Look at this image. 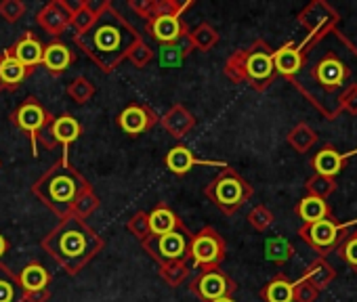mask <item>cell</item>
I'll return each instance as SVG.
<instances>
[{"instance_id": "6da1fadb", "label": "cell", "mask_w": 357, "mask_h": 302, "mask_svg": "<svg viewBox=\"0 0 357 302\" xmlns=\"http://www.w3.org/2000/svg\"><path fill=\"white\" fill-rule=\"evenodd\" d=\"M301 70L288 80L326 120L342 113L344 99L357 88V47L336 28L301 42Z\"/></svg>"}, {"instance_id": "7a4b0ae2", "label": "cell", "mask_w": 357, "mask_h": 302, "mask_svg": "<svg viewBox=\"0 0 357 302\" xmlns=\"http://www.w3.org/2000/svg\"><path fill=\"white\" fill-rule=\"evenodd\" d=\"M141 34L122 17L120 11L109 3L101 0V9L93 26L74 36V42L84 55L103 72L112 74L128 57V53L141 42Z\"/></svg>"}, {"instance_id": "3957f363", "label": "cell", "mask_w": 357, "mask_h": 302, "mask_svg": "<svg viewBox=\"0 0 357 302\" xmlns=\"http://www.w3.org/2000/svg\"><path fill=\"white\" fill-rule=\"evenodd\" d=\"M40 246L70 277H76L105 248V241L86 221L68 216L43 237Z\"/></svg>"}, {"instance_id": "277c9868", "label": "cell", "mask_w": 357, "mask_h": 302, "mask_svg": "<svg viewBox=\"0 0 357 302\" xmlns=\"http://www.w3.org/2000/svg\"><path fill=\"white\" fill-rule=\"evenodd\" d=\"M91 189L93 185L72 166L70 151H61L59 162H55L32 185V193L36 196V200L61 221L74 214L76 204Z\"/></svg>"}, {"instance_id": "5b68a950", "label": "cell", "mask_w": 357, "mask_h": 302, "mask_svg": "<svg viewBox=\"0 0 357 302\" xmlns=\"http://www.w3.org/2000/svg\"><path fill=\"white\" fill-rule=\"evenodd\" d=\"M225 76L234 84H248L252 90H267L278 78L273 67V49L265 40H255L248 49H238L225 59Z\"/></svg>"}, {"instance_id": "8992f818", "label": "cell", "mask_w": 357, "mask_h": 302, "mask_svg": "<svg viewBox=\"0 0 357 302\" xmlns=\"http://www.w3.org/2000/svg\"><path fill=\"white\" fill-rule=\"evenodd\" d=\"M252 193H255L252 185L231 166L223 168L204 187V196L208 198V202H213V206L227 216L236 214L252 198Z\"/></svg>"}, {"instance_id": "52a82bcc", "label": "cell", "mask_w": 357, "mask_h": 302, "mask_svg": "<svg viewBox=\"0 0 357 302\" xmlns=\"http://www.w3.org/2000/svg\"><path fill=\"white\" fill-rule=\"evenodd\" d=\"M192 231L188 227H181L170 233L162 235H149L141 246L158 262V267L176 262V260H190V241H192Z\"/></svg>"}, {"instance_id": "ba28073f", "label": "cell", "mask_w": 357, "mask_h": 302, "mask_svg": "<svg viewBox=\"0 0 357 302\" xmlns=\"http://www.w3.org/2000/svg\"><path fill=\"white\" fill-rule=\"evenodd\" d=\"M357 227V218L347 223V225H340L332 218V214L328 218H321L317 223H309V225H303L298 229V237L313 250L319 254V258H326L332 250L338 248V244L347 237L349 233V227Z\"/></svg>"}, {"instance_id": "9c48e42d", "label": "cell", "mask_w": 357, "mask_h": 302, "mask_svg": "<svg viewBox=\"0 0 357 302\" xmlns=\"http://www.w3.org/2000/svg\"><path fill=\"white\" fill-rule=\"evenodd\" d=\"M225 258H227V241L215 227L206 225L198 233L192 235L190 260L196 269L202 271V269L221 267Z\"/></svg>"}, {"instance_id": "30bf717a", "label": "cell", "mask_w": 357, "mask_h": 302, "mask_svg": "<svg viewBox=\"0 0 357 302\" xmlns=\"http://www.w3.org/2000/svg\"><path fill=\"white\" fill-rule=\"evenodd\" d=\"M51 120H53V113H49L47 107L36 97H26L11 113L13 126L30 136L34 158L38 156V136L51 124Z\"/></svg>"}, {"instance_id": "8fae6325", "label": "cell", "mask_w": 357, "mask_h": 302, "mask_svg": "<svg viewBox=\"0 0 357 302\" xmlns=\"http://www.w3.org/2000/svg\"><path fill=\"white\" fill-rule=\"evenodd\" d=\"M238 289L236 281L221 269H202L192 281H190V292L202 300V302H213L225 296H234V292Z\"/></svg>"}, {"instance_id": "7c38bea8", "label": "cell", "mask_w": 357, "mask_h": 302, "mask_svg": "<svg viewBox=\"0 0 357 302\" xmlns=\"http://www.w3.org/2000/svg\"><path fill=\"white\" fill-rule=\"evenodd\" d=\"M296 19L305 28L307 38H317L330 30H336L340 15L330 3H326V0H311V3L298 13Z\"/></svg>"}, {"instance_id": "4fadbf2b", "label": "cell", "mask_w": 357, "mask_h": 302, "mask_svg": "<svg viewBox=\"0 0 357 302\" xmlns=\"http://www.w3.org/2000/svg\"><path fill=\"white\" fill-rule=\"evenodd\" d=\"M80 134H82V124L78 122V118H74L72 113H61V116H53L51 124L40 132L38 143H43L47 149L61 147V151H70V145L76 143Z\"/></svg>"}, {"instance_id": "5bb4252c", "label": "cell", "mask_w": 357, "mask_h": 302, "mask_svg": "<svg viewBox=\"0 0 357 302\" xmlns=\"http://www.w3.org/2000/svg\"><path fill=\"white\" fill-rule=\"evenodd\" d=\"M160 122V116L149 107L147 103H128L118 116H116V126L130 138L141 136L143 132H149L155 124Z\"/></svg>"}, {"instance_id": "9a60e30c", "label": "cell", "mask_w": 357, "mask_h": 302, "mask_svg": "<svg viewBox=\"0 0 357 302\" xmlns=\"http://www.w3.org/2000/svg\"><path fill=\"white\" fill-rule=\"evenodd\" d=\"M36 24L53 38H59L72 26V3L68 0H49L36 13Z\"/></svg>"}, {"instance_id": "2e32d148", "label": "cell", "mask_w": 357, "mask_h": 302, "mask_svg": "<svg viewBox=\"0 0 357 302\" xmlns=\"http://www.w3.org/2000/svg\"><path fill=\"white\" fill-rule=\"evenodd\" d=\"M164 164H166V168H168L172 175H176V177L188 175L194 166L227 168V164L221 162V160H200V158H196V156H194V151H192L188 145H174V147L168 151V154H166Z\"/></svg>"}, {"instance_id": "e0dca14e", "label": "cell", "mask_w": 357, "mask_h": 302, "mask_svg": "<svg viewBox=\"0 0 357 302\" xmlns=\"http://www.w3.org/2000/svg\"><path fill=\"white\" fill-rule=\"evenodd\" d=\"M145 32L160 47H164V45H172L176 40H181L183 36H188L190 28H188V24L181 17L162 15V17H153V19L145 22Z\"/></svg>"}, {"instance_id": "ac0fdd59", "label": "cell", "mask_w": 357, "mask_h": 302, "mask_svg": "<svg viewBox=\"0 0 357 302\" xmlns=\"http://www.w3.org/2000/svg\"><path fill=\"white\" fill-rule=\"evenodd\" d=\"M160 124L164 126V130L172 136V138H183L188 136L194 126H196V116L181 103L172 105L162 118H160Z\"/></svg>"}, {"instance_id": "d6986e66", "label": "cell", "mask_w": 357, "mask_h": 302, "mask_svg": "<svg viewBox=\"0 0 357 302\" xmlns=\"http://www.w3.org/2000/svg\"><path fill=\"white\" fill-rule=\"evenodd\" d=\"M9 53H11L20 63H24L26 67L36 70L38 65H43L45 47H43V42L36 38L34 32H26V34L9 49Z\"/></svg>"}, {"instance_id": "ffe728a7", "label": "cell", "mask_w": 357, "mask_h": 302, "mask_svg": "<svg viewBox=\"0 0 357 302\" xmlns=\"http://www.w3.org/2000/svg\"><path fill=\"white\" fill-rule=\"evenodd\" d=\"M76 63V53L70 51V47H66L61 40H53L49 47H45L43 53V65L47 67V72L51 76H61L63 72L70 70V65Z\"/></svg>"}, {"instance_id": "44dd1931", "label": "cell", "mask_w": 357, "mask_h": 302, "mask_svg": "<svg viewBox=\"0 0 357 302\" xmlns=\"http://www.w3.org/2000/svg\"><path fill=\"white\" fill-rule=\"evenodd\" d=\"M301 61H303V51L301 45L296 42H286L282 45L278 51H273V67L278 76H284L286 80H292L296 76V72L301 70Z\"/></svg>"}, {"instance_id": "7402d4cb", "label": "cell", "mask_w": 357, "mask_h": 302, "mask_svg": "<svg viewBox=\"0 0 357 302\" xmlns=\"http://www.w3.org/2000/svg\"><path fill=\"white\" fill-rule=\"evenodd\" d=\"M32 72L34 70H30L24 63H20L9 53V49L0 53V80H3V84H5L7 90H17L32 76Z\"/></svg>"}, {"instance_id": "603a6c76", "label": "cell", "mask_w": 357, "mask_h": 302, "mask_svg": "<svg viewBox=\"0 0 357 302\" xmlns=\"http://www.w3.org/2000/svg\"><path fill=\"white\" fill-rule=\"evenodd\" d=\"M353 154H357V149L351 151V154H338V151H336L334 147H324V149H319L317 154L313 156L311 166H313L315 175H324V177L334 179V177L342 170V164H344Z\"/></svg>"}, {"instance_id": "cb8c5ba5", "label": "cell", "mask_w": 357, "mask_h": 302, "mask_svg": "<svg viewBox=\"0 0 357 302\" xmlns=\"http://www.w3.org/2000/svg\"><path fill=\"white\" fill-rule=\"evenodd\" d=\"M149 233L151 235H162V233H170V231H176L185 227V223L178 218V214L168 206V204H158L149 214Z\"/></svg>"}, {"instance_id": "d4e9b609", "label": "cell", "mask_w": 357, "mask_h": 302, "mask_svg": "<svg viewBox=\"0 0 357 302\" xmlns=\"http://www.w3.org/2000/svg\"><path fill=\"white\" fill-rule=\"evenodd\" d=\"M20 285L26 292H38V289H47L51 283V273L47 267H43L40 262H28L20 273H17Z\"/></svg>"}, {"instance_id": "484cf974", "label": "cell", "mask_w": 357, "mask_h": 302, "mask_svg": "<svg viewBox=\"0 0 357 302\" xmlns=\"http://www.w3.org/2000/svg\"><path fill=\"white\" fill-rule=\"evenodd\" d=\"M259 294L265 302H294V281H290L284 273H278L261 287Z\"/></svg>"}, {"instance_id": "4316f807", "label": "cell", "mask_w": 357, "mask_h": 302, "mask_svg": "<svg viewBox=\"0 0 357 302\" xmlns=\"http://www.w3.org/2000/svg\"><path fill=\"white\" fill-rule=\"evenodd\" d=\"M194 45L190 40V34L183 36L181 40H176L172 45H164L160 47V63L162 67H176V65H181V61L185 57H190L194 53Z\"/></svg>"}, {"instance_id": "83f0119b", "label": "cell", "mask_w": 357, "mask_h": 302, "mask_svg": "<svg viewBox=\"0 0 357 302\" xmlns=\"http://www.w3.org/2000/svg\"><path fill=\"white\" fill-rule=\"evenodd\" d=\"M303 279L309 281L317 292H321V289H326V287L336 279V269H334L326 258H315V260L307 267Z\"/></svg>"}, {"instance_id": "f1b7e54d", "label": "cell", "mask_w": 357, "mask_h": 302, "mask_svg": "<svg viewBox=\"0 0 357 302\" xmlns=\"http://www.w3.org/2000/svg\"><path fill=\"white\" fill-rule=\"evenodd\" d=\"M294 212L303 221V225H309V223H317L321 218H328L330 216V206L326 204V200H319V198H313V196H305L296 204Z\"/></svg>"}, {"instance_id": "f546056e", "label": "cell", "mask_w": 357, "mask_h": 302, "mask_svg": "<svg viewBox=\"0 0 357 302\" xmlns=\"http://www.w3.org/2000/svg\"><path fill=\"white\" fill-rule=\"evenodd\" d=\"M101 9V3H91V0H80V3H72V28L76 30L74 36L86 32L93 22L97 19V13Z\"/></svg>"}, {"instance_id": "4dcf8cb0", "label": "cell", "mask_w": 357, "mask_h": 302, "mask_svg": "<svg viewBox=\"0 0 357 302\" xmlns=\"http://www.w3.org/2000/svg\"><path fill=\"white\" fill-rule=\"evenodd\" d=\"M0 302H24V289L17 273H13L5 262H0Z\"/></svg>"}, {"instance_id": "1f68e13d", "label": "cell", "mask_w": 357, "mask_h": 302, "mask_svg": "<svg viewBox=\"0 0 357 302\" xmlns=\"http://www.w3.org/2000/svg\"><path fill=\"white\" fill-rule=\"evenodd\" d=\"M286 141H288V145L296 151V154H307V151L317 143V132H315L309 124L301 122V124H296V126L288 132Z\"/></svg>"}, {"instance_id": "d6a6232c", "label": "cell", "mask_w": 357, "mask_h": 302, "mask_svg": "<svg viewBox=\"0 0 357 302\" xmlns=\"http://www.w3.org/2000/svg\"><path fill=\"white\" fill-rule=\"evenodd\" d=\"M190 40H192V45H194L196 51L208 53V51H213V49L217 47V42H219V32H217L208 22H202V24H198L194 30H190Z\"/></svg>"}, {"instance_id": "836d02e7", "label": "cell", "mask_w": 357, "mask_h": 302, "mask_svg": "<svg viewBox=\"0 0 357 302\" xmlns=\"http://www.w3.org/2000/svg\"><path fill=\"white\" fill-rule=\"evenodd\" d=\"M292 256H294V246L290 244V239L278 235V237H269L265 241V258L269 262L286 264Z\"/></svg>"}, {"instance_id": "e575fe53", "label": "cell", "mask_w": 357, "mask_h": 302, "mask_svg": "<svg viewBox=\"0 0 357 302\" xmlns=\"http://www.w3.org/2000/svg\"><path fill=\"white\" fill-rule=\"evenodd\" d=\"M160 277L166 285L170 287H178L188 281V275H190V260H176V262H168V264H162L160 269Z\"/></svg>"}, {"instance_id": "d590c367", "label": "cell", "mask_w": 357, "mask_h": 302, "mask_svg": "<svg viewBox=\"0 0 357 302\" xmlns=\"http://www.w3.org/2000/svg\"><path fill=\"white\" fill-rule=\"evenodd\" d=\"M66 93H68V97H70L72 103H76V105H86L89 101H93L97 88H95V84H93L89 78L76 76V78L68 84Z\"/></svg>"}, {"instance_id": "8d00e7d4", "label": "cell", "mask_w": 357, "mask_h": 302, "mask_svg": "<svg viewBox=\"0 0 357 302\" xmlns=\"http://www.w3.org/2000/svg\"><path fill=\"white\" fill-rule=\"evenodd\" d=\"M305 189H307V196L326 200L336 191V179H330V177H324V175H313L311 179H307Z\"/></svg>"}, {"instance_id": "74e56055", "label": "cell", "mask_w": 357, "mask_h": 302, "mask_svg": "<svg viewBox=\"0 0 357 302\" xmlns=\"http://www.w3.org/2000/svg\"><path fill=\"white\" fill-rule=\"evenodd\" d=\"M336 254L344 264H349L357 273V229L347 233V237L338 244Z\"/></svg>"}, {"instance_id": "f35d334b", "label": "cell", "mask_w": 357, "mask_h": 302, "mask_svg": "<svg viewBox=\"0 0 357 302\" xmlns=\"http://www.w3.org/2000/svg\"><path fill=\"white\" fill-rule=\"evenodd\" d=\"M275 223V216H273V212L267 208V206H263V204H259V206H255L250 212H248V225L255 229V231H267L271 225Z\"/></svg>"}, {"instance_id": "ab89813d", "label": "cell", "mask_w": 357, "mask_h": 302, "mask_svg": "<svg viewBox=\"0 0 357 302\" xmlns=\"http://www.w3.org/2000/svg\"><path fill=\"white\" fill-rule=\"evenodd\" d=\"M126 229H128V233L135 237V239H139L141 244L151 235L149 233V218H147V212H135L128 221H126Z\"/></svg>"}, {"instance_id": "60d3db41", "label": "cell", "mask_w": 357, "mask_h": 302, "mask_svg": "<svg viewBox=\"0 0 357 302\" xmlns=\"http://www.w3.org/2000/svg\"><path fill=\"white\" fill-rule=\"evenodd\" d=\"M26 11L28 7L22 0H3V3H0V17L7 24H17L26 15Z\"/></svg>"}, {"instance_id": "b9f144b4", "label": "cell", "mask_w": 357, "mask_h": 302, "mask_svg": "<svg viewBox=\"0 0 357 302\" xmlns=\"http://www.w3.org/2000/svg\"><path fill=\"white\" fill-rule=\"evenodd\" d=\"M153 57H155V53H153V49L147 45V42H139L130 53H128V61L137 67V70H145L151 61H153Z\"/></svg>"}, {"instance_id": "7bdbcfd3", "label": "cell", "mask_w": 357, "mask_h": 302, "mask_svg": "<svg viewBox=\"0 0 357 302\" xmlns=\"http://www.w3.org/2000/svg\"><path fill=\"white\" fill-rule=\"evenodd\" d=\"M97 208H99V198H97L95 189H91L89 193H84V196L80 198V202L76 204V208H74V214H72V216H78V218L86 221V218H89Z\"/></svg>"}, {"instance_id": "ee69618b", "label": "cell", "mask_w": 357, "mask_h": 302, "mask_svg": "<svg viewBox=\"0 0 357 302\" xmlns=\"http://www.w3.org/2000/svg\"><path fill=\"white\" fill-rule=\"evenodd\" d=\"M319 292L303 277L294 283V302H315Z\"/></svg>"}, {"instance_id": "f6af8a7d", "label": "cell", "mask_w": 357, "mask_h": 302, "mask_svg": "<svg viewBox=\"0 0 357 302\" xmlns=\"http://www.w3.org/2000/svg\"><path fill=\"white\" fill-rule=\"evenodd\" d=\"M128 7L132 13H137L141 19L149 22L153 17V7H155V0H128Z\"/></svg>"}, {"instance_id": "bcb514c9", "label": "cell", "mask_w": 357, "mask_h": 302, "mask_svg": "<svg viewBox=\"0 0 357 302\" xmlns=\"http://www.w3.org/2000/svg\"><path fill=\"white\" fill-rule=\"evenodd\" d=\"M51 300V289H38V292H26L24 302H49Z\"/></svg>"}, {"instance_id": "7dc6e473", "label": "cell", "mask_w": 357, "mask_h": 302, "mask_svg": "<svg viewBox=\"0 0 357 302\" xmlns=\"http://www.w3.org/2000/svg\"><path fill=\"white\" fill-rule=\"evenodd\" d=\"M342 111H347V113H351V116H357V88H355L353 93H349V97L344 99Z\"/></svg>"}, {"instance_id": "c3c4849f", "label": "cell", "mask_w": 357, "mask_h": 302, "mask_svg": "<svg viewBox=\"0 0 357 302\" xmlns=\"http://www.w3.org/2000/svg\"><path fill=\"white\" fill-rule=\"evenodd\" d=\"M9 252V241H7V237L0 233V260H3V256Z\"/></svg>"}, {"instance_id": "681fc988", "label": "cell", "mask_w": 357, "mask_h": 302, "mask_svg": "<svg viewBox=\"0 0 357 302\" xmlns=\"http://www.w3.org/2000/svg\"><path fill=\"white\" fill-rule=\"evenodd\" d=\"M213 302H236L231 296H225V298H219V300H213Z\"/></svg>"}, {"instance_id": "f907efd6", "label": "cell", "mask_w": 357, "mask_h": 302, "mask_svg": "<svg viewBox=\"0 0 357 302\" xmlns=\"http://www.w3.org/2000/svg\"><path fill=\"white\" fill-rule=\"evenodd\" d=\"M5 90H7V88H5V84H3V80H0V95H3Z\"/></svg>"}]
</instances>
